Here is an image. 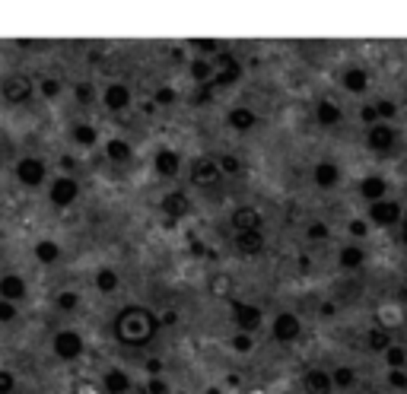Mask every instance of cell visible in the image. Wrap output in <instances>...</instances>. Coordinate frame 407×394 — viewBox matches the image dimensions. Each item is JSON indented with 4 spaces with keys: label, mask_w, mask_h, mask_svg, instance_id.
I'll return each mask as SVG.
<instances>
[{
    "label": "cell",
    "mask_w": 407,
    "mask_h": 394,
    "mask_svg": "<svg viewBox=\"0 0 407 394\" xmlns=\"http://www.w3.org/2000/svg\"><path fill=\"white\" fill-rule=\"evenodd\" d=\"M13 175L22 188H42L48 178V166H45L42 156H22V160H16Z\"/></svg>",
    "instance_id": "obj_8"
},
{
    "label": "cell",
    "mask_w": 407,
    "mask_h": 394,
    "mask_svg": "<svg viewBox=\"0 0 407 394\" xmlns=\"http://www.w3.org/2000/svg\"><path fill=\"white\" fill-rule=\"evenodd\" d=\"M401 242L407 245V213H404V223H401Z\"/></svg>",
    "instance_id": "obj_57"
},
{
    "label": "cell",
    "mask_w": 407,
    "mask_h": 394,
    "mask_svg": "<svg viewBox=\"0 0 407 394\" xmlns=\"http://www.w3.org/2000/svg\"><path fill=\"white\" fill-rule=\"evenodd\" d=\"M76 197H80V181H76L74 175H57V178L51 181V188H48L51 207L67 210L70 204H76Z\"/></svg>",
    "instance_id": "obj_9"
},
{
    "label": "cell",
    "mask_w": 407,
    "mask_h": 394,
    "mask_svg": "<svg viewBox=\"0 0 407 394\" xmlns=\"http://www.w3.org/2000/svg\"><path fill=\"white\" fill-rule=\"evenodd\" d=\"M303 391L305 394H331L334 391L331 372H324V369H309V372L303 375Z\"/></svg>",
    "instance_id": "obj_23"
},
{
    "label": "cell",
    "mask_w": 407,
    "mask_h": 394,
    "mask_svg": "<svg viewBox=\"0 0 407 394\" xmlns=\"http://www.w3.org/2000/svg\"><path fill=\"white\" fill-rule=\"evenodd\" d=\"M216 162H220L223 175H239V172H242L239 156H233V153H220V156H216Z\"/></svg>",
    "instance_id": "obj_42"
},
{
    "label": "cell",
    "mask_w": 407,
    "mask_h": 394,
    "mask_svg": "<svg viewBox=\"0 0 407 394\" xmlns=\"http://www.w3.org/2000/svg\"><path fill=\"white\" fill-rule=\"evenodd\" d=\"M70 140H74L76 146H96L99 131L90 125V121H76V125H70Z\"/></svg>",
    "instance_id": "obj_30"
},
{
    "label": "cell",
    "mask_w": 407,
    "mask_h": 394,
    "mask_svg": "<svg viewBox=\"0 0 407 394\" xmlns=\"http://www.w3.org/2000/svg\"><path fill=\"white\" fill-rule=\"evenodd\" d=\"M159 210H163V216L166 220H185L188 213H191V197H188V191H169L159 197Z\"/></svg>",
    "instance_id": "obj_14"
},
{
    "label": "cell",
    "mask_w": 407,
    "mask_h": 394,
    "mask_svg": "<svg viewBox=\"0 0 407 394\" xmlns=\"http://www.w3.org/2000/svg\"><path fill=\"white\" fill-rule=\"evenodd\" d=\"M74 99H76V105H92V99H96V90H92V83L90 80H80V83H74Z\"/></svg>",
    "instance_id": "obj_40"
},
{
    "label": "cell",
    "mask_w": 407,
    "mask_h": 394,
    "mask_svg": "<svg viewBox=\"0 0 407 394\" xmlns=\"http://www.w3.org/2000/svg\"><path fill=\"white\" fill-rule=\"evenodd\" d=\"M359 121H363L366 127H375L382 121L379 118V108H375V102H369V105H363V108H359Z\"/></svg>",
    "instance_id": "obj_46"
},
{
    "label": "cell",
    "mask_w": 407,
    "mask_h": 394,
    "mask_svg": "<svg viewBox=\"0 0 407 394\" xmlns=\"http://www.w3.org/2000/svg\"><path fill=\"white\" fill-rule=\"evenodd\" d=\"M366 261H369V251H366L363 245H344V248L338 251L340 270H359Z\"/></svg>",
    "instance_id": "obj_26"
},
{
    "label": "cell",
    "mask_w": 407,
    "mask_h": 394,
    "mask_svg": "<svg viewBox=\"0 0 407 394\" xmlns=\"http://www.w3.org/2000/svg\"><path fill=\"white\" fill-rule=\"evenodd\" d=\"M214 96H216V86L214 83H204V86H194V92H191V105H210L214 102Z\"/></svg>",
    "instance_id": "obj_41"
},
{
    "label": "cell",
    "mask_w": 407,
    "mask_h": 394,
    "mask_svg": "<svg viewBox=\"0 0 407 394\" xmlns=\"http://www.w3.org/2000/svg\"><path fill=\"white\" fill-rule=\"evenodd\" d=\"M0 96H4V102H7V105H29V102H32V96H35L32 76H26V73L7 76V80L0 83Z\"/></svg>",
    "instance_id": "obj_6"
},
{
    "label": "cell",
    "mask_w": 407,
    "mask_h": 394,
    "mask_svg": "<svg viewBox=\"0 0 407 394\" xmlns=\"http://www.w3.org/2000/svg\"><path fill=\"white\" fill-rule=\"evenodd\" d=\"M340 86L353 96H363L369 90V70L366 67H344L340 70Z\"/></svg>",
    "instance_id": "obj_22"
},
{
    "label": "cell",
    "mask_w": 407,
    "mask_h": 394,
    "mask_svg": "<svg viewBox=\"0 0 407 394\" xmlns=\"http://www.w3.org/2000/svg\"><path fill=\"white\" fill-rule=\"evenodd\" d=\"M315 121H318V127H324V131H334V127L344 121V108H340L334 99H318L315 102Z\"/></svg>",
    "instance_id": "obj_18"
},
{
    "label": "cell",
    "mask_w": 407,
    "mask_h": 394,
    "mask_svg": "<svg viewBox=\"0 0 407 394\" xmlns=\"http://www.w3.org/2000/svg\"><path fill=\"white\" fill-rule=\"evenodd\" d=\"M369 226H373L369 220H350L347 223V232H350L353 239H366V235H369Z\"/></svg>",
    "instance_id": "obj_49"
},
{
    "label": "cell",
    "mask_w": 407,
    "mask_h": 394,
    "mask_svg": "<svg viewBox=\"0 0 407 394\" xmlns=\"http://www.w3.org/2000/svg\"><path fill=\"white\" fill-rule=\"evenodd\" d=\"M163 331V318L144 305H125L111 321V334L121 346H146Z\"/></svg>",
    "instance_id": "obj_1"
},
{
    "label": "cell",
    "mask_w": 407,
    "mask_h": 394,
    "mask_svg": "<svg viewBox=\"0 0 407 394\" xmlns=\"http://www.w3.org/2000/svg\"><path fill=\"white\" fill-rule=\"evenodd\" d=\"M156 108H169V105H175L179 102V92L172 90V86H159L156 92H153V99H150Z\"/></svg>",
    "instance_id": "obj_39"
},
{
    "label": "cell",
    "mask_w": 407,
    "mask_h": 394,
    "mask_svg": "<svg viewBox=\"0 0 407 394\" xmlns=\"http://www.w3.org/2000/svg\"><path fill=\"white\" fill-rule=\"evenodd\" d=\"M207 394H220V388H207Z\"/></svg>",
    "instance_id": "obj_60"
},
{
    "label": "cell",
    "mask_w": 407,
    "mask_h": 394,
    "mask_svg": "<svg viewBox=\"0 0 407 394\" xmlns=\"http://www.w3.org/2000/svg\"><path fill=\"white\" fill-rule=\"evenodd\" d=\"M359 197H363L366 204L385 201V197H388V178H385V175H379V172L363 175V178H359Z\"/></svg>",
    "instance_id": "obj_17"
},
{
    "label": "cell",
    "mask_w": 407,
    "mask_h": 394,
    "mask_svg": "<svg viewBox=\"0 0 407 394\" xmlns=\"http://www.w3.org/2000/svg\"><path fill=\"white\" fill-rule=\"evenodd\" d=\"M188 48H198V57H210V55H220L223 45L214 42V38H191Z\"/></svg>",
    "instance_id": "obj_38"
},
{
    "label": "cell",
    "mask_w": 407,
    "mask_h": 394,
    "mask_svg": "<svg viewBox=\"0 0 407 394\" xmlns=\"http://www.w3.org/2000/svg\"><path fill=\"white\" fill-rule=\"evenodd\" d=\"M210 293L220 299H233L229 293H233V277H226V274H214L210 277Z\"/></svg>",
    "instance_id": "obj_35"
},
{
    "label": "cell",
    "mask_w": 407,
    "mask_h": 394,
    "mask_svg": "<svg viewBox=\"0 0 407 394\" xmlns=\"http://www.w3.org/2000/svg\"><path fill=\"white\" fill-rule=\"evenodd\" d=\"M172 325H179V311H166L163 315V328H172Z\"/></svg>",
    "instance_id": "obj_54"
},
{
    "label": "cell",
    "mask_w": 407,
    "mask_h": 394,
    "mask_svg": "<svg viewBox=\"0 0 407 394\" xmlns=\"http://www.w3.org/2000/svg\"><path fill=\"white\" fill-rule=\"evenodd\" d=\"M153 172L159 178H175L181 172V153L172 146H159L156 156H153Z\"/></svg>",
    "instance_id": "obj_15"
},
{
    "label": "cell",
    "mask_w": 407,
    "mask_h": 394,
    "mask_svg": "<svg viewBox=\"0 0 407 394\" xmlns=\"http://www.w3.org/2000/svg\"><path fill=\"white\" fill-rule=\"evenodd\" d=\"M64 83H61V76H42V83H39V96L48 99V102H55L57 96H61Z\"/></svg>",
    "instance_id": "obj_33"
},
{
    "label": "cell",
    "mask_w": 407,
    "mask_h": 394,
    "mask_svg": "<svg viewBox=\"0 0 407 394\" xmlns=\"http://www.w3.org/2000/svg\"><path fill=\"white\" fill-rule=\"evenodd\" d=\"M105 156H109V162H115V166H127V162L134 160V146L127 143L125 137H111V140H105Z\"/></svg>",
    "instance_id": "obj_25"
},
{
    "label": "cell",
    "mask_w": 407,
    "mask_h": 394,
    "mask_svg": "<svg viewBox=\"0 0 407 394\" xmlns=\"http://www.w3.org/2000/svg\"><path fill=\"white\" fill-rule=\"evenodd\" d=\"M375 108H379V118L392 125V118H398V102L392 99H375Z\"/></svg>",
    "instance_id": "obj_45"
},
{
    "label": "cell",
    "mask_w": 407,
    "mask_h": 394,
    "mask_svg": "<svg viewBox=\"0 0 407 394\" xmlns=\"http://www.w3.org/2000/svg\"><path fill=\"white\" fill-rule=\"evenodd\" d=\"M134 102V92L127 83H121V80H115V83H109L102 90V105L105 111H111V115H118V111H127Z\"/></svg>",
    "instance_id": "obj_13"
},
{
    "label": "cell",
    "mask_w": 407,
    "mask_h": 394,
    "mask_svg": "<svg viewBox=\"0 0 407 394\" xmlns=\"http://www.w3.org/2000/svg\"><path fill=\"white\" fill-rule=\"evenodd\" d=\"M334 311H338V305H334V302H324L322 305V315H324V318H331Z\"/></svg>",
    "instance_id": "obj_55"
},
{
    "label": "cell",
    "mask_w": 407,
    "mask_h": 394,
    "mask_svg": "<svg viewBox=\"0 0 407 394\" xmlns=\"http://www.w3.org/2000/svg\"><path fill=\"white\" fill-rule=\"evenodd\" d=\"M61 166H64V169H67V172H70V169L76 166V162H74V156H64V160H61Z\"/></svg>",
    "instance_id": "obj_56"
},
{
    "label": "cell",
    "mask_w": 407,
    "mask_h": 394,
    "mask_svg": "<svg viewBox=\"0 0 407 394\" xmlns=\"http://www.w3.org/2000/svg\"><path fill=\"white\" fill-rule=\"evenodd\" d=\"M398 299H401V302H407V290H401V293H398Z\"/></svg>",
    "instance_id": "obj_59"
},
{
    "label": "cell",
    "mask_w": 407,
    "mask_h": 394,
    "mask_svg": "<svg viewBox=\"0 0 407 394\" xmlns=\"http://www.w3.org/2000/svg\"><path fill=\"white\" fill-rule=\"evenodd\" d=\"M312 181H315V188H322V191H331V188L340 185V166L331 162V160L315 162V169H312Z\"/></svg>",
    "instance_id": "obj_19"
},
{
    "label": "cell",
    "mask_w": 407,
    "mask_h": 394,
    "mask_svg": "<svg viewBox=\"0 0 407 394\" xmlns=\"http://www.w3.org/2000/svg\"><path fill=\"white\" fill-rule=\"evenodd\" d=\"M226 127L235 134H249L258 127V115L255 108H249V105H233V108L226 111Z\"/></svg>",
    "instance_id": "obj_16"
},
{
    "label": "cell",
    "mask_w": 407,
    "mask_h": 394,
    "mask_svg": "<svg viewBox=\"0 0 407 394\" xmlns=\"http://www.w3.org/2000/svg\"><path fill=\"white\" fill-rule=\"evenodd\" d=\"M385 381L394 388V391H407V372L404 369H388Z\"/></svg>",
    "instance_id": "obj_47"
},
{
    "label": "cell",
    "mask_w": 407,
    "mask_h": 394,
    "mask_svg": "<svg viewBox=\"0 0 407 394\" xmlns=\"http://www.w3.org/2000/svg\"><path fill=\"white\" fill-rule=\"evenodd\" d=\"M146 394H169V381L159 379V375H153V379L146 381Z\"/></svg>",
    "instance_id": "obj_51"
},
{
    "label": "cell",
    "mask_w": 407,
    "mask_h": 394,
    "mask_svg": "<svg viewBox=\"0 0 407 394\" xmlns=\"http://www.w3.org/2000/svg\"><path fill=\"white\" fill-rule=\"evenodd\" d=\"M229 318H233L235 331L255 334V331H261L264 311H261V305H251L245 299H229Z\"/></svg>",
    "instance_id": "obj_4"
},
{
    "label": "cell",
    "mask_w": 407,
    "mask_h": 394,
    "mask_svg": "<svg viewBox=\"0 0 407 394\" xmlns=\"http://www.w3.org/2000/svg\"><path fill=\"white\" fill-rule=\"evenodd\" d=\"M331 379H334V388H340V391H350V388L359 381L357 379V369H353V366H338L331 372Z\"/></svg>",
    "instance_id": "obj_32"
},
{
    "label": "cell",
    "mask_w": 407,
    "mask_h": 394,
    "mask_svg": "<svg viewBox=\"0 0 407 394\" xmlns=\"http://www.w3.org/2000/svg\"><path fill=\"white\" fill-rule=\"evenodd\" d=\"M328 235H331V229H328V223H322V220L309 223V229H305V239H309V242H324Z\"/></svg>",
    "instance_id": "obj_44"
},
{
    "label": "cell",
    "mask_w": 407,
    "mask_h": 394,
    "mask_svg": "<svg viewBox=\"0 0 407 394\" xmlns=\"http://www.w3.org/2000/svg\"><path fill=\"white\" fill-rule=\"evenodd\" d=\"M229 350H235V353H251V350H255V334L235 331L233 337H229Z\"/></svg>",
    "instance_id": "obj_36"
},
{
    "label": "cell",
    "mask_w": 407,
    "mask_h": 394,
    "mask_svg": "<svg viewBox=\"0 0 407 394\" xmlns=\"http://www.w3.org/2000/svg\"><path fill=\"white\" fill-rule=\"evenodd\" d=\"M188 76L194 80V86H204L216 76V64L210 61V57H194V61L188 64Z\"/></svg>",
    "instance_id": "obj_27"
},
{
    "label": "cell",
    "mask_w": 407,
    "mask_h": 394,
    "mask_svg": "<svg viewBox=\"0 0 407 394\" xmlns=\"http://www.w3.org/2000/svg\"><path fill=\"white\" fill-rule=\"evenodd\" d=\"M366 220L373 223V226H379V229H394V226L404 223V207H401L398 201H392V197H385V201L369 204Z\"/></svg>",
    "instance_id": "obj_5"
},
{
    "label": "cell",
    "mask_w": 407,
    "mask_h": 394,
    "mask_svg": "<svg viewBox=\"0 0 407 394\" xmlns=\"http://www.w3.org/2000/svg\"><path fill=\"white\" fill-rule=\"evenodd\" d=\"M55 309L57 311H76L80 309V293L76 290H64L55 296Z\"/></svg>",
    "instance_id": "obj_34"
},
{
    "label": "cell",
    "mask_w": 407,
    "mask_h": 394,
    "mask_svg": "<svg viewBox=\"0 0 407 394\" xmlns=\"http://www.w3.org/2000/svg\"><path fill=\"white\" fill-rule=\"evenodd\" d=\"M83 350H86V340L76 328H64V331H57L55 337H51V353H55L61 363H76L83 356Z\"/></svg>",
    "instance_id": "obj_3"
},
{
    "label": "cell",
    "mask_w": 407,
    "mask_h": 394,
    "mask_svg": "<svg viewBox=\"0 0 407 394\" xmlns=\"http://www.w3.org/2000/svg\"><path fill=\"white\" fill-rule=\"evenodd\" d=\"M366 146L375 156H392L398 146V127H392L388 121H379L375 127H366Z\"/></svg>",
    "instance_id": "obj_7"
},
{
    "label": "cell",
    "mask_w": 407,
    "mask_h": 394,
    "mask_svg": "<svg viewBox=\"0 0 407 394\" xmlns=\"http://www.w3.org/2000/svg\"><path fill=\"white\" fill-rule=\"evenodd\" d=\"M223 385H226V388H239L242 385V375L239 372H229L226 379H223Z\"/></svg>",
    "instance_id": "obj_53"
},
{
    "label": "cell",
    "mask_w": 407,
    "mask_h": 394,
    "mask_svg": "<svg viewBox=\"0 0 407 394\" xmlns=\"http://www.w3.org/2000/svg\"><path fill=\"white\" fill-rule=\"evenodd\" d=\"M0 394H16V375L10 369H0Z\"/></svg>",
    "instance_id": "obj_50"
},
{
    "label": "cell",
    "mask_w": 407,
    "mask_h": 394,
    "mask_svg": "<svg viewBox=\"0 0 407 394\" xmlns=\"http://www.w3.org/2000/svg\"><path fill=\"white\" fill-rule=\"evenodd\" d=\"M144 369H146V372H150V379H153V375H159V372H163V360H156V356H150V360L144 363Z\"/></svg>",
    "instance_id": "obj_52"
},
{
    "label": "cell",
    "mask_w": 407,
    "mask_h": 394,
    "mask_svg": "<svg viewBox=\"0 0 407 394\" xmlns=\"http://www.w3.org/2000/svg\"><path fill=\"white\" fill-rule=\"evenodd\" d=\"M92 286H96L102 296H111V293L121 286V277H118V270L115 267H99L96 270V277H92Z\"/></svg>",
    "instance_id": "obj_29"
},
{
    "label": "cell",
    "mask_w": 407,
    "mask_h": 394,
    "mask_svg": "<svg viewBox=\"0 0 407 394\" xmlns=\"http://www.w3.org/2000/svg\"><path fill=\"white\" fill-rule=\"evenodd\" d=\"M385 363H388V369H404L407 366V346L392 344L385 350Z\"/></svg>",
    "instance_id": "obj_37"
},
{
    "label": "cell",
    "mask_w": 407,
    "mask_h": 394,
    "mask_svg": "<svg viewBox=\"0 0 407 394\" xmlns=\"http://www.w3.org/2000/svg\"><path fill=\"white\" fill-rule=\"evenodd\" d=\"M16 315H20V305L7 302V299H0V325H10V321H16Z\"/></svg>",
    "instance_id": "obj_48"
},
{
    "label": "cell",
    "mask_w": 407,
    "mask_h": 394,
    "mask_svg": "<svg viewBox=\"0 0 407 394\" xmlns=\"http://www.w3.org/2000/svg\"><path fill=\"white\" fill-rule=\"evenodd\" d=\"M188 178H191L194 188H204V191H210V188H216L226 175H223L220 162L214 160V156H194L191 166H188Z\"/></svg>",
    "instance_id": "obj_2"
},
{
    "label": "cell",
    "mask_w": 407,
    "mask_h": 394,
    "mask_svg": "<svg viewBox=\"0 0 407 394\" xmlns=\"http://www.w3.org/2000/svg\"><path fill=\"white\" fill-rule=\"evenodd\" d=\"M26 296H29L26 277H20V274H4V277H0V299H7V302H22Z\"/></svg>",
    "instance_id": "obj_21"
},
{
    "label": "cell",
    "mask_w": 407,
    "mask_h": 394,
    "mask_svg": "<svg viewBox=\"0 0 407 394\" xmlns=\"http://www.w3.org/2000/svg\"><path fill=\"white\" fill-rule=\"evenodd\" d=\"M264 248H268L264 232H235V251L242 258H261Z\"/></svg>",
    "instance_id": "obj_20"
},
{
    "label": "cell",
    "mask_w": 407,
    "mask_h": 394,
    "mask_svg": "<svg viewBox=\"0 0 407 394\" xmlns=\"http://www.w3.org/2000/svg\"><path fill=\"white\" fill-rule=\"evenodd\" d=\"M229 226L235 232H264V213L258 207H251V204H242V207H235L229 213Z\"/></svg>",
    "instance_id": "obj_12"
},
{
    "label": "cell",
    "mask_w": 407,
    "mask_h": 394,
    "mask_svg": "<svg viewBox=\"0 0 407 394\" xmlns=\"http://www.w3.org/2000/svg\"><path fill=\"white\" fill-rule=\"evenodd\" d=\"M299 334H303V321H299L296 311H277L274 321H270V337L277 344H296Z\"/></svg>",
    "instance_id": "obj_10"
},
{
    "label": "cell",
    "mask_w": 407,
    "mask_h": 394,
    "mask_svg": "<svg viewBox=\"0 0 407 394\" xmlns=\"http://www.w3.org/2000/svg\"><path fill=\"white\" fill-rule=\"evenodd\" d=\"M239 80H242V64L235 61L233 51H220V55H216V76L210 83H214L216 90H226V86H235Z\"/></svg>",
    "instance_id": "obj_11"
},
{
    "label": "cell",
    "mask_w": 407,
    "mask_h": 394,
    "mask_svg": "<svg viewBox=\"0 0 407 394\" xmlns=\"http://www.w3.org/2000/svg\"><path fill=\"white\" fill-rule=\"evenodd\" d=\"M32 255L39 264H57L61 261V245H57L55 239H39V242L32 245Z\"/></svg>",
    "instance_id": "obj_28"
},
{
    "label": "cell",
    "mask_w": 407,
    "mask_h": 394,
    "mask_svg": "<svg viewBox=\"0 0 407 394\" xmlns=\"http://www.w3.org/2000/svg\"><path fill=\"white\" fill-rule=\"evenodd\" d=\"M179 394H185V391H179Z\"/></svg>",
    "instance_id": "obj_61"
},
{
    "label": "cell",
    "mask_w": 407,
    "mask_h": 394,
    "mask_svg": "<svg viewBox=\"0 0 407 394\" xmlns=\"http://www.w3.org/2000/svg\"><path fill=\"white\" fill-rule=\"evenodd\" d=\"M134 381L125 369H105L102 372V391L105 394H131Z\"/></svg>",
    "instance_id": "obj_24"
},
{
    "label": "cell",
    "mask_w": 407,
    "mask_h": 394,
    "mask_svg": "<svg viewBox=\"0 0 407 394\" xmlns=\"http://www.w3.org/2000/svg\"><path fill=\"white\" fill-rule=\"evenodd\" d=\"M172 61H179V64H181V61H185V51L175 48V51H172Z\"/></svg>",
    "instance_id": "obj_58"
},
{
    "label": "cell",
    "mask_w": 407,
    "mask_h": 394,
    "mask_svg": "<svg viewBox=\"0 0 407 394\" xmlns=\"http://www.w3.org/2000/svg\"><path fill=\"white\" fill-rule=\"evenodd\" d=\"M188 251H191V258H198V261H214V258H216V251L210 248V245H204L200 239H191Z\"/></svg>",
    "instance_id": "obj_43"
},
{
    "label": "cell",
    "mask_w": 407,
    "mask_h": 394,
    "mask_svg": "<svg viewBox=\"0 0 407 394\" xmlns=\"http://www.w3.org/2000/svg\"><path fill=\"white\" fill-rule=\"evenodd\" d=\"M394 340H392V331H388V328H369V334H366V346H369V350L373 353H385L388 346H392Z\"/></svg>",
    "instance_id": "obj_31"
}]
</instances>
